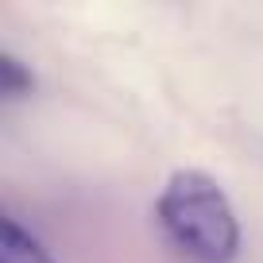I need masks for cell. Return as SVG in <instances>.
I'll return each mask as SVG.
<instances>
[{
	"label": "cell",
	"mask_w": 263,
	"mask_h": 263,
	"mask_svg": "<svg viewBox=\"0 0 263 263\" xmlns=\"http://www.w3.org/2000/svg\"><path fill=\"white\" fill-rule=\"evenodd\" d=\"M163 236L194 263H232L240 255V221L221 182L205 171L178 166L155 201Z\"/></svg>",
	"instance_id": "obj_1"
},
{
	"label": "cell",
	"mask_w": 263,
	"mask_h": 263,
	"mask_svg": "<svg viewBox=\"0 0 263 263\" xmlns=\"http://www.w3.org/2000/svg\"><path fill=\"white\" fill-rule=\"evenodd\" d=\"M31 89H35L31 70H27L16 54L0 50V97H4V101H20V97H27Z\"/></svg>",
	"instance_id": "obj_3"
},
{
	"label": "cell",
	"mask_w": 263,
	"mask_h": 263,
	"mask_svg": "<svg viewBox=\"0 0 263 263\" xmlns=\"http://www.w3.org/2000/svg\"><path fill=\"white\" fill-rule=\"evenodd\" d=\"M0 263H54V255L16 217H4L0 221Z\"/></svg>",
	"instance_id": "obj_2"
}]
</instances>
